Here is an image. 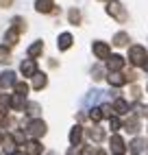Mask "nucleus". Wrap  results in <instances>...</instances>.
Wrapping results in <instances>:
<instances>
[{
	"instance_id": "42",
	"label": "nucleus",
	"mask_w": 148,
	"mask_h": 155,
	"mask_svg": "<svg viewBox=\"0 0 148 155\" xmlns=\"http://www.w3.org/2000/svg\"><path fill=\"white\" fill-rule=\"evenodd\" d=\"M48 155H55V153H48Z\"/></svg>"
},
{
	"instance_id": "37",
	"label": "nucleus",
	"mask_w": 148,
	"mask_h": 155,
	"mask_svg": "<svg viewBox=\"0 0 148 155\" xmlns=\"http://www.w3.org/2000/svg\"><path fill=\"white\" fill-rule=\"evenodd\" d=\"M68 155H81V151H79V147H72V149L68 151Z\"/></svg>"
},
{
	"instance_id": "28",
	"label": "nucleus",
	"mask_w": 148,
	"mask_h": 155,
	"mask_svg": "<svg viewBox=\"0 0 148 155\" xmlns=\"http://www.w3.org/2000/svg\"><path fill=\"white\" fill-rule=\"evenodd\" d=\"M9 61H11V53H9V48L5 44V46H0V64H9Z\"/></svg>"
},
{
	"instance_id": "36",
	"label": "nucleus",
	"mask_w": 148,
	"mask_h": 155,
	"mask_svg": "<svg viewBox=\"0 0 148 155\" xmlns=\"http://www.w3.org/2000/svg\"><path fill=\"white\" fill-rule=\"evenodd\" d=\"M13 5V0H0V7H5V9H9Z\"/></svg>"
},
{
	"instance_id": "11",
	"label": "nucleus",
	"mask_w": 148,
	"mask_h": 155,
	"mask_svg": "<svg viewBox=\"0 0 148 155\" xmlns=\"http://www.w3.org/2000/svg\"><path fill=\"white\" fill-rule=\"evenodd\" d=\"M24 151L28 155H41V151H44V147L37 142V138H33L31 142H24Z\"/></svg>"
},
{
	"instance_id": "1",
	"label": "nucleus",
	"mask_w": 148,
	"mask_h": 155,
	"mask_svg": "<svg viewBox=\"0 0 148 155\" xmlns=\"http://www.w3.org/2000/svg\"><path fill=\"white\" fill-rule=\"evenodd\" d=\"M26 31V20L24 18H13V24L7 28V33H5V44L7 46H15L18 44V39H20V35H22Z\"/></svg>"
},
{
	"instance_id": "27",
	"label": "nucleus",
	"mask_w": 148,
	"mask_h": 155,
	"mask_svg": "<svg viewBox=\"0 0 148 155\" xmlns=\"http://www.w3.org/2000/svg\"><path fill=\"white\" fill-rule=\"evenodd\" d=\"M15 144H18V142H15V138H13V136H7V140H5V153L11 155V153L15 151V149H13Z\"/></svg>"
},
{
	"instance_id": "12",
	"label": "nucleus",
	"mask_w": 148,
	"mask_h": 155,
	"mask_svg": "<svg viewBox=\"0 0 148 155\" xmlns=\"http://www.w3.org/2000/svg\"><path fill=\"white\" fill-rule=\"evenodd\" d=\"M72 42H74V37H72L70 33H61L59 39H57V48H59V50H68V48L72 46Z\"/></svg>"
},
{
	"instance_id": "38",
	"label": "nucleus",
	"mask_w": 148,
	"mask_h": 155,
	"mask_svg": "<svg viewBox=\"0 0 148 155\" xmlns=\"http://www.w3.org/2000/svg\"><path fill=\"white\" fill-rule=\"evenodd\" d=\"M81 155H94V151L87 147V149H83V151H81Z\"/></svg>"
},
{
	"instance_id": "35",
	"label": "nucleus",
	"mask_w": 148,
	"mask_h": 155,
	"mask_svg": "<svg viewBox=\"0 0 148 155\" xmlns=\"http://www.w3.org/2000/svg\"><path fill=\"white\" fill-rule=\"evenodd\" d=\"M146 111H148V109H146L144 105H135V114H137V116H144Z\"/></svg>"
},
{
	"instance_id": "9",
	"label": "nucleus",
	"mask_w": 148,
	"mask_h": 155,
	"mask_svg": "<svg viewBox=\"0 0 148 155\" xmlns=\"http://www.w3.org/2000/svg\"><path fill=\"white\" fill-rule=\"evenodd\" d=\"M35 9L39 13H52L55 11V0H35Z\"/></svg>"
},
{
	"instance_id": "6",
	"label": "nucleus",
	"mask_w": 148,
	"mask_h": 155,
	"mask_svg": "<svg viewBox=\"0 0 148 155\" xmlns=\"http://www.w3.org/2000/svg\"><path fill=\"white\" fill-rule=\"evenodd\" d=\"M20 72H22L24 77H35L37 74V64H35V59H24L22 64H20Z\"/></svg>"
},
{
	"instance_id": "3",
	"label": "nucleus",
	"mask_w": 148,
	"mask_h": 155,
	"mask_svg": "<svg viewBox=\"0 0 148 155\" xmlns=\"http://www.w3.org/2000/svg\"><path fill=\"white\" fill-rule=\"evenodd\" d=\"M107 13L113 20H118V22H126V20H129V13H126V9L122 7L120 0H109L107 2Z\"/></svg>"
},
{
	"instance_id": "4",
	"label": "nucleus",
	"mask_w": 148,
	"mask_h": 155,
	"mask_svg": "<svg viewBox=\"0 0 148 155\" xmlns=\"http://www.w3.org/2000/svg\"><path fill=\"white\" fill-rule=\"evenodd\" d=\"M46 131H48V127H46V122L41 120V118H33L26 125V133H28L31 138H44Z\"/></svg>"
},
{
	"instance_id": "33",
	"label": "nucleus",
	"mask_w": 148,
	"mask_h": 155,
	"mask_svg": "<svg viewBox=\"0 0 148 155\" xmlns=\"http://www.w3.org/2000/svg\"><path fill=\"white\" fill-rule=\"evenodd\" d=\"M131 96H133V101H140L142 92H140V87H137V85H133V87H131Z\"/></svg>"
},
{
	"instance_id": "39",
	"label": "nucleus",
	"mask_w": 148,
	"mask_h": 155,
	"mask_svg": "<svg viewBox=\"0 0 148 155\" xmlns=\"http://www.w3.org/2000/svg\"><path fill=\"white\" fill-rule=\"evenodd\" d=\"M11 155H28V153H26V151H13Z\"/></svg>"
},
{
	"instance_id": "40",
	"label": "nucleus",
	"mask_w": 148,
	"mask_h": 155,
	"mask_svg": "<svg viewBox=\"0 0 148 155\" xmlns=\"http://www.w3.org/2000/svg\"><path fill=\"white\" fill-rule=\"evenodd\" d=\"M0 144H5V136H2V131H0Z\"/></svg>"
},
{
	"instance_id": "26",
	"label": "nucleus",
	"mask_w": 148,
	"mask_h": 155,
	"mask_svg": "<svg viewBox=\"0 0 148 155\" xmlns=\"http://www.w3.org/2000/svg\"><path fill=\"white\" fill-rule=\"evenodd\" d=\"M13 90H15V94H20V96H26L28 94V85L24 83V81H18V83L13 85Z\"/></svg>"
},
{
	"instance_id": "22",
	"label": "nucleus",
	"mask_w": 148,
	"mask_h": 155,
	"mask_svg": "<svg viewBox=\"0 0 148 155\" xmlns=\"http://www.w3.org/2000/svg\"><path fill=\"white\" fill-rule=\"evenodd\" d=\"M24 98H26V96H20V94H11V109H15V111L24 109Z\"/></svg>"
},
{
	"instance_id": "23",
	"label": "nucleus",
	"mask_w": 148,
	"mask_h": 155,
	"mask_svg": "<svg viewBox=\"0 0 148 155\" xmlns=\"http://www.w3.org/2000/svg\"><path fill=\"white\" fill-rule=\"evenodd\" d=\"M11 107V96L9 94H0V114L7 116V109Z\"/></svg>"
},
{
	"instance_id": "32",
	"label": "nucleus",
	"mask_w": 148,
	"mask_h": 155,
	"mask_svg": "<svg viewBox=\"0 0 148 155\" xmlns=\"http://www.w3.org/2000/svg\"><path fill=\"white\" fill-rule=\"evenodd\" d=\"M92 74H94V81H100L102 79V70H100V66H96L92 70Z\"/></svg>"
},
{
	"instance_id": "15",
	"label": "nucleus",
	"mask_w": 148,
	"mask_h": 155,
	"mask_svg": "<svg viewBox=\"0 0 148 155\" xmlns=\"http://www.w3.org/2000/svg\"><path fill=\"white\" fill-rule=\"evenodd\" d=\"M81 138H83V127H72V131H70V144L72 147H79L81 144Z\"/></svg>"
},
{
	"instance_id": "43",
	"label": "nucleus",
	"mask_w": 148,
	"mask_h": 155,
	"mask_svg": "<svg viewBox=\"0 0 148 155\" xmlns=\"http://www.w3.org/2000/svg\"><path fill=\"white\" fill-rule=\"evenodd\" d=\"M0 155H7V153H0Z\"/></svg>"
},
{
	"instance_id": "20",
	"label": "nucleus",
	"mask_w": 148,
	"mask_h": 155,
	"mask_svg": "<svg viewBox=\"0 0 148 155\" xmlns=\"http://www.w3.org/2000/svg\"><path fill=\"white\" fill-rule=\"evenodd\" d=\"M87 136H89V140H94V142H102V140H105V131H102L100 127H94V129H87Z\"/></svg>"
},
{
	"instance_id": "24",
	"label": "nucleus",
	"mask_w": 148,
	"mask_h": 155,
	"mask_svg": "<svg viewBox=\"0 0 148 155\" xmlns=\"http://www.w3.org/2000/svg\"><path fill=\"white\" fill-rule=\"evenodd\" d=\"M68 20H70V24H74V26H76V24H81V11H79V9H70V11H68Z\"/></svg>"
},
{
	"instance_id": "2",
	"label": "nucleus",
	"mask_w": 148,
	"mask_h": 155,
	"mask_svg": "<svg viewBox=\"0 0 148 155\" xmlns=\"http://www.w3.org/2000/svg\"><path fill=\"white\" fill-rule=\"evenodd\" d=\"M129 61L135 66V68H146L148 64V55H146V48L144 46H131L129 48Z\"/></svg>"
},
{
	"instance_id": "16",
	"label": "nucleus",
	"mask_w": 148,
	"mask_h": 155,
	"mask_svg": "<svg viewBox=\"0 0 148 155\" xmlns=\"http://www.w3.org/2000/svg\"><path fill=\"white\" fill-rule=\"evenodd\" d=\"M113 109L118 116H124V114H129V103H126L124 98H115L113 101Z\"/></svg>"
},
{
	"instance_id": "31",
	"label": "nucleus",
	"mask_w": 148,
	"mask_h": 155,
	"mask_svg": "<svg viewBox=\"0 0 148 155\" xmlns=\"http://www.w3.org/2000/svg\"><path fill=\"white\" fill-rule=\"evenodd\" d=\"M26 109H28V114H31V116H37V114H39V105H37V103H28V105H26Z\"/></svg>"
},
{
	"instance_id": "8",
	"label": "nucleus",
	"mask_w": 148,
	"mask_h": 155,
	"mask_svg": "<svg viewBox=\"0 0 148 155\" xmlns=\"http://www.w3.org/2000/svg\"><path fill=\"white\" fill-rule=\"evenodd\" d=\"M122 68H124V57L111 55V57L107 59V70H109V72H120Z\"/></svg>"
},
{
	"instance_id": "10",
	"label": "nucleus",
	"mask_w": 148,
	"mask_h": 155,
	"mask_svg": "<svg viewBox=\"0 0 148 155\" xmlns=\"http://www.w3.org/2000/svg\"><path fill=\"white\" fill-rule=\"evenodd\" d=\"M107 81H109V85H113V87H122L129 79H126V74H120V72H109Z\"/></svg>"
},
{
	"instance_id": "14",
	"label": "nucleus",
	"mask_w": 148,
	"mask_h": 155,
	"mask_svg": "<svg viewBox=\"0 0 148 155\" xmlns=\"http://www.w3.org/2000/svg\"><path fill=\"white\" fill-rule=\"evenodd\" d=\"M109 144H111V151H113V153H124V151H126V144H124V140H122L120 136H111Z\"/></svg>"
},
{
	"instance_id": "25",
	"label": "nucleus",
	"mask_w": 148,
	"mask_h": 155,
	"mask_svg": "<svg viewBox=\"0 0 148 155\" xmlns=\"http://www.w3.org/2000/svg\"><path fill=\"white\" fill-rule=\"evenodd\" d=\"M89 118H92L94 122H100V120L105 118V111H102V107H94V109L89 111Z\"/></svg>"
},
{
	"instance_id": "13",
	"label": "nucleus",
	"mask_w": 148,
	"mask_h": 155,
	"mask_svg": "<svg viewBox=\"0 0 148 155\" xmlns=\"http://www.w3.org/2000/svg\"><path fill=\"white\" fill-rule=\"evenodd\" d=\"M144 149H146V142H144L142 138H135V140L129 144L131 155H142V153H144Z\"/></svg>"
},
{
	"instance_id": "30",
	"label": "nucleus",
	"mask_w": 148,
	"mask_h": 155,
	"mask_svg": "<svg viewBox=\"0 0 148 155\" xmlns=\"http://www.w3.org/2000/svg\"><path fill=\"white\" fill-rule=\"evenodd\" d=\"M13 138H15V142H18V147H24L26 138H24V133H22V131H15V133H13Z\"/></svg>"
},
{
	"instance_id": "29",
	"label": "nucleus",
	"mask_w": 148,
	"mask_h": 155,
	"mask_svg": "<svg viewBox=\"0 0 148 155\" xmlns=\"http://www.w3.org/2000/svg\"><path fill=\"white\" fill-rule=\"evenodd\" d=\"M109 127H111V131H118V129H122V122H120V118H118V114L109 118Z\"/></svg>"
},
{
	"instance_id": "5",
	"label": "nucleus",
	"mask_w": 148,
	"mask_h": 155,
	"mask_svg": "<svg viewBox=\"0 0 148 155\" xmlns=\"http://www.w3.org/2000/svg\"><path fill=\"white\" fill-rule=\"evenodd\" d=\"M92 50H94V55H96L98 59H109L111 57V48H109V44H105V42H94Z\"/></svg>"
},
{
	"instance_id": "18",
	"label": "nucleus",
	"mask_w": 148,
	"mask_h": 155,
	"mask_svg": "<svg viewBox=\"0 0 148 155\" xmlns=\"http://www.w3.org/2000/svg\"><path fill=\"white\" fill-rule=\"evenodd\" d=\"M124 129L129 131V133H137V131H140V116L129 118V120L124 122Z\"/></svg>"
},
{
	"instance_id": "21",
	"label": "nucleus",
	"mask_w": 148,
	"mask_h": 155,
	"mask_svg": "<svg viewBox=\"0 0 148 155\" xmlns=\"http://www.w3.org/2000/svg\"><path fill=\"white\" fill-rule=\"evenodd\" d=\"M113 44L115 46H126V44H129V33H124V31H120V33H115L113 35Z\"/></svg>"
},
{
	"instance_id": "41",
	"label": "nucleus",
	"mask_w": 148,
	"mask_h": 155,
	"mask_svg": "<svg viewBox=\"0 0 148 155\" xmlns=\"http://www.w3.org/2000/svg\"><path fill=\"white\" fill-rule=\"evenodd\" d=\"M113 155H122V153H113Z\"/></svg>"
},
{
	"instance_id": "7",
	"label": "nucleus",
	"mask_w": 148,
	"mask_h": 155,
	"mask_svg": "<svg viewBox=\"0 0 148 155\" xmlns=\"http://www.w3.org/2000/svg\"><path fill=\"white\" fill-rule=\"evenodd\" d=\"M18 83V79H15V72L11 70H5L2 74H0V87L2 90H9V87H13Z\"/></svg>"
},
{
	"instance_id": "19",
	"label": "nucleus",
	"mask_w": 148,
	"mask_h": 155,
	"mask_svg": "<svg viewBox=\"0 0 148 155\" xmlns=\"http://www.w3.org/2000/svg\"><path fill=\"white\" fill-rule=\"evenodd\" d=\"M46 85H48L46 74H39V72H37V74L33 77V90H44Z\"/></svg>"
},
{
	"instance_id": "34",
	"label": "nucleus",
	"mask_w": 148,
	"mask_h": 155,
	"mask_svg": "<svg viewBox=\"0 0 148 155\" xmlns=\"http://www.w3.org/2000/svg\"><path fill=\"white\" fill-rule=\"evenodd\" d=\"M7 127H13V118L11 116H5L2 118V129H7Z\"/></svg>"
},
{
	"instance_id": "17",
	"label": "nucleus",
	"mask_w": 148,
	"mask_h": 155,
	"mask_svg": "<svg viewBox=\"0 0 148 155\" xmlns=\"http://www.w3.org/2000/svg\"><path fill=\"white\" fill-rule=\"evenodd\" d=\"M41 53H44V42H35L33 46H28V50H26V55H28L31 59H35V57H39Z\"/></svg>"
}]
</instances>
